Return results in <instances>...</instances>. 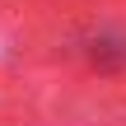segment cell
Masks as SVG:
<instances>
[{"label":"cell","mask_w":126,"mask_h":126,"mask_svg":"<svg viewBox=\"0 0 126 126\" xmlns=\"http://www.w3.org/2000/svg\"><path fill=\"white\" fill-rule=\"evenodd\" d=\"M89 61H94L98 70H122V65H126V42H117V37H98V42L89 47Z\"/></svg>","instance_id":"obj_1"}]
</instances>
